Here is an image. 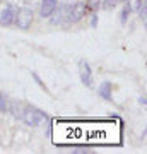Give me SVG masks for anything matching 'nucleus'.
Instances as JSON below:
<instances>
[{
    "label": "nucleus",
    "mask_w": 147,
    "mask_h": 154,
    "mask_svg": "<svg viewBox=\"0 0 147 154\" xmlns=\"http://www.w3.org/2000/svg\"><path fill=\"white\" fill-rule=\"evenodd\" d=\"M120 123L111 122H55L53 142L67 144H118Z\"/></svg>",
    "instance_id": "f257e3e1"
},
{
    "label": "nucleus",
    "mask_w": 147,
    "mask_h": 154,
    "mask_svg": "<svg viewBox=\"0 0 147 154\" xmlns=\"http://www.w3.org/2000/svg\"><path fill=\"white\" fill-rule=\"evenodd\" d=\"M22 120L26 122L27 125L38 127V125H41V123L46 120V115H44L43 111L36 110V108H26L24 115H22Z\"/></svg>",
    "instance_id": "f03ea898"
},
{
    "label": "nucleus",
    "mask_w": 147,
    "mask_h": 154,
    "mask_svg": "<svg viewBox=\"0 0 147 154\" xmlns=\"http://www.w3.org/2000/svg\"><path fill=\"white\" fill-rule=\"evenodd\" d=\"M14 21H16L17 28L27 29L31 26V22H33V11L27 9V7H22V9H19V11L16 12V19H14Z\"/></svg>",
    "instance_id": "7ed1b4c3"
},
{
    "label": "nucleus",
    "mask_w": 147,
    "mask_h": 154,
    "mask_svg": "<svg viewBox=\"0 0 147 154\" xmlns=\"http://www.w3.org/2000/svg\"><path fill=\"white\" fill-rule=\"evenodd\" d=\"M87 11V5L84 4V2H77L75 5L70 9V14H69V21L67 22H79L84 17V14H86Z\"/></svg>",
    "instance_id": "20e7f679"
},
{
    "label": "nucleus",
    "mask_w": 147,
    "mask_h": 154,
    "mask_svg": "<svg viewBox=\"0 0 147 154\" xmlns=\"http://www.w3.org/2000/svg\"><path fill=\"white\" fill-rule=\"evenodd\" d=\"M79 74H81V81L86 86H91L93 84V74H91V69H89V63L84 60L79 62Z\"/></svg>",
    "instance_id": "39448f33"
},
{
    "label": "nucleus",
    "mask_w": 147,
    "mask_h": 154,
    "mask_svg": "<svg viewBox=\"0 0 147 154\" xmlns=\"http://www.w3.org/2000/svg\"><path fill=\"white\" fill-rule=\"evenodd\" d=\"M57 9V0H41V7H39V14L41 17H50Z\"/></svg>",
    "instance_id": "423d86ee"
},
{
    "label": "nucleus",
    "mask_w": 147,
    "mask_h": 154,
    "mask_svg": "<svg viewBox=\"0 0 147 154\" xmlns=\"http://www.w3.org/2000/svg\"><path fill=\"white\" fill-rule=\"evenodd\" d=\"M70 5H62L60 11H58V14H57V17H53L51 19V22L53 24H63V22L69 21V14H70Z\"/></svg>",
    "instance_id": "0eeeda50"
},
{
    "label": "nucleus",
    "mask_w": 147,
    "mask_h": 154,
    "mask_svg": "<svg viewBox=\"0 0 147 154\" xmlns=\"http://www.w3.org/2000/svg\"><path fill=\"white\" fill-rule=\"evenodd\" d=\"M14 19H16V11H14L12 7H5L4 11L0 12V22H2V24L9 26V24L14 22Z\"/></svg>",
    "instance_id": "6e6552de"
},
{
    "label": "nucleus",
    "mask_w": 147,
    "mask_h": 154,
    "mask_svg": "<svg viewBox=\"0 0 147 154\" xmlns=\"http://www.w3.org/2000/svg\"><path fill=\"white\" fill-rule=\"evenodd\" d=\"M99 96H103L106 101H111V82H108V81H104L101 86H99Z\"/></svg>",
    "instance_id": "1a4fd4ad"
},
{
    "label": "nucleus",
    "mask_w": 147,
    "mask_h": 154,
    "mask_svg": "<svg viewBox=\"0 0 147 154\" xmlns=\"http://www.w3.org/2000/svg\"><path fill=\"white\" fill-rule=\"evenodd\" d=\"M140 5H142L140 0H128V9H130V11H133V12H139Z\"/></svg>",
    "instance_id": "9d476101"
},
{
    "label": "nucleus",
    "mask_w": 147,
    "mask_h": 154,
    "mask_svg": "<svg viewBox=\"0 0 147 154\" xmlns=\"http://www.w3.org/2000/svg\"><path fill=\"white\" fill-rule=\"evenodd\" d=\"M9 110V101H7L5 94H0V111H7Z\"/></svg>",
    "instance_id": "9b49d317"
},
{
    "label": "nucleus",
    "mask_w": 147,
    "mask_h": 154,
    "mask_svg": "<svg viewBox=\"0 0 147 154\" xmlns=\"http://www.w3.org/2000/svg\"><path fill=\"white\" fill-rule=\"evenodd\" d=\"M128 14H130V9H128V7H125V9H123V12H121V22H127Z\"/></svg>",
    "instance_id": "f8f14e48"
},
{
    "label": "nucleus",
    "mask_w": 147,
    "mask_h": 154,
    "mask_svg": "<svg viewBox=\"0 0 147 154\" xmlns=\"http://www.w3.org/2000/svg\"><path fill=\"white\" fill-rule=\"evenodd\" d=\"M116 2H118V0H106V2H104V7H106V9H111V7L116 5Z\"/></svg>",
    "instance_id": "ddd939ff"
},
{
    "label": "nucleus",
    "mask_w": 147,
    "mask_h": 154,
    "mask_svg": "<svg viewBox=\"0 0 147 154\" xmlns=\"http://www.w3.org/2000/svg\"><path fill=\"white\" fill-rule=\"evenodd\" d=\"M33 77H34V79H36V82H38L39 86H41V88H43V89H46V88H44V82H41V79H39V77H38V74H34V72H33Z\"/></svg>",
    "instance_id": "4468645a"
},
{
    "label": "nucleus",
    "mask_w": 147,
    "mask_h": 154,
    "mask_svg": "<svg viewBox=\"0 0 147 154\" xmlns=\"http://www.w3.org/2000/svg\"><path fill=\"white\" fill-rule=\"evenodd\" d=\"M96 24H98V17L93 16V19H91V26H93V28H96Z\"/></svg>",
    "instance_id": "2eb2a0df"
}]
</instances>
